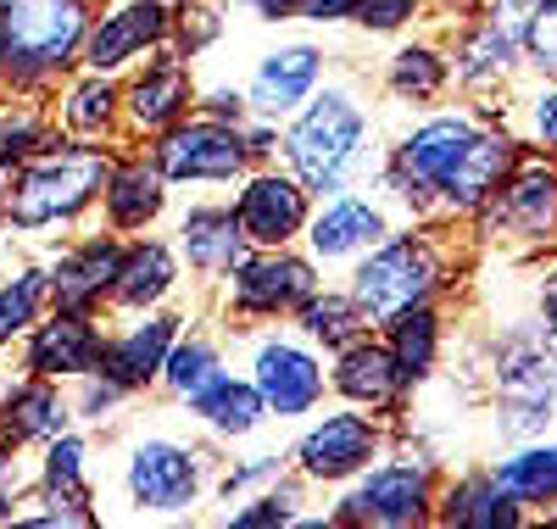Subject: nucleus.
Here are the masks:
<instances>
[{"label":"nucleus","instance_id":"1","mask_svg":"<svg viewBox=\"0 0 557 529\" xmlns=\"http://www.w3.org/2000/svg\"><path fill=\"white\" fill-rule=\"evenodd\" d=\"M524 139L507 128L502 101L424 107L407 112L401 128L385 139V162L374 189L401 218H435V223H474L485 201L513 173Z\"/></svg>","mask_w":557,"mask_h":529},{"label":"nucleus","instance_id":"2","mask_svg":"<svg viewBox=\"0 0 557 529\" xmlns=\"http://www.w3.org/2000/svg\"><path fill=\"white\" fill-rule=\"evenodd\" d=\"M218 446L201 435H184L173 423H128L112 441V452L96 463V491L107 518L128 524H184L212 507V479H218Z\"/></svg>","mask_w":557,"mask_h":529},{"label":"nucleus","instance_id":"3","mask_svg":"<svg viewBox=\"0 0 557 529\" xmlns=\"http://www.w3.org/2000/svg\"><path fill=\"white\" fill-rule=\"evenodd\" d=\"M385 112L374 101V78L362 73H330L307 107L278 123V162H285L312 196H341V189L374 184L385 162Z\"/></svg>","mask_w":557,"mask_h":529},{"label":"nucleus","instance_id":"4","mask_svg":"<svg viewBox=\"0 0 557 529\" xmlns=\"http://www.w3.org/2000/svg\"><path fill=\"white\" fill-rule=\"evenodd\" d=\"M112 151L117 146H101V139L51 134L28 162L12 168L7 201H0V223L12 229V239L23 251L45 257V246H57L73 229L96 223Z\"/></svg>","mask_w":557,"mask_h":529},{"label":"nucleus","instance_id":"5","mask_svg":"<svg viewBox=\"0 0 557 529\" xmlns=\"http://www.w3.org/2000/svg\"><path fill=\"white\" fill-rule=\"evenodd\" d=\"M469 246H474L469 223L401 218L380 246L368 257H357L341 279L351 284V296L362 302V312L380 329L407 307L446 302L462 284V273H469Z\"/></svg>","mask_w":557,"mask_h":529},{"label":"nucleus","instance_id":"6","mask_svg":"<svg viewBox=\"0 0 557 529\" xmlns=\"http://www.w3.org/2000/svg\"><path fill=\"white\" fill-rule=\"evenodd\" d=\"M474 379L485 384L502 446L546 435V423L557 418V341L535 323V312L496 323V334L480 346Z\"/></svg>","mask_w":557,"mask_h":529},{"label":"nucleus","instance_id":"7","mask_svg":"<svg viewBox=\"0 0 557 529\" xmlns=\"http://www.w3.org/2000/svg\"><path fill=\"white\" fill-rule=\"evenodd\" d=\"M89 0H0V95H39L84 67Z\"/></svg>","mask_w":557,"mask_h":529},{"label":"nucleus","instance_id":"8","mask_svg":"<svg viewBox=\"0 0 557 529\" xmlns=\"http://www.w3.org/2000/svg\"><path fill=\"white\" fill-rule=\"evenodd\" d=\"M441 457L424 441H407V418L396 423V441L380 463H368L351 485L335 491L323 507L335 529H430L435 524V491H441Z\"/></svg>","mask_w":557,"mask_h":529},{"label":"nucleus","instance_id":"9","mask_svg":"<svg viewBox=\"0 0 557 529\" xmlns=\"http://www.w3.org/2000/svg\"><path fill=\"white\" fill-rule=\"evenodd\" d=\"M228 352H235L240 373L262 391L268 418L278 429H296L330 402V357H323L296 323H251L228 329Z\"/></svg>","mask_w":557,"mask_h":529},{"label":"nucleus","instance_id":"10","mask_svg":"<svg viewBox=\"0 0 557 529\" xmlns=\"http://www.w3.org/2000/svg\"><path fill=\"white\" fill-rule=\"evenodd\" d=\"M474 246L502 251L507 262H541L557 257V157L524 146L513 173L469 223Z\"/></svg>","mask_w":557,"mask_h":529},{"label":"nucleus","instance_id":"11","mask_svg":"<svg viewBox=\"0 0 557 529\" xmlns=\"http://www.w3.org/2000/svg\"><path fill=\"white\" fill-rule=\"evenodd\" d=\"M330 279L307 246H251L235 273L201 302L223 329H251V323H290L296 307Z\"/></svg>","mask_w":557,"mask_h":529},{"label":"nucleus","instance_id":"12","mask_svg":"<svg viewBox=\"0 0 557 529\" xmlns=\"http://www.w3.org/2000/svg\"><path fill=\"white\" fill-rule=\"evenodd\" d=\"M524 28H530V0H485L480 12L446 28L451 45V73L469 101H502L530 67H524Z\"/></svg>","mask_w":557,"mask_h":529},{"label":"nucleus","instance_id":"13","mask_svg":"<svg viewBox=\"0 0 557 529\" xmlns=\"http://www.w3.org/2000/svg\"><path fill=\"white\" fill-rule=\"evenodd\" d=\"M396 441V423L346 407V402H323L312 418L296 423V441H290V468L307 479L312 491H341L351 479L380 463Z\"/></svg>","mask_w":557,"mask_h":529},{"label":"nucleus","instance_id":"14","mask_svg":"<svg viewBox=\"0 0 557 529\" xmlns=\"http://www.w3.org/2000/svg\"><path fill=\"white\" fill-rule=\"evenodd\" d=\"M96 429H62L57 441L34 452V491L17 507V524H57V529H89L101 524V491H96Z\"/></svg>","mask_w":557,"mask_h":529},{"label":"nucleus","instance_id":"15","mask_svg":"<svg viewBox=\"0 0 557 529\" xmlns=\"http://www.w3.org/2000/svg\"><path fill=\"white\" fill-rule=\"evenodd\" d=\"M146 151L157 157V168L168 173V184L178 189V196H228L235 179L251 168L246 128L223 123V118H207V112L178 118L173 128L146 139Z\"/></svg>","mask_w":557,"mask_h":529},{"label":"nucleus","instance_id":"16","mask_svg":"<svg viewBox=\"0 0 557 529\" xmlns=\"http://www.w3.org/2000/svg\"><path fill=\"white\" fill-rule=\"evenodd\" d=\"M401 223V212L380 196L374 184H357V189H341V196H323L307 218V234L301 246L318 257V268L341 279L357 257H368L380 239Z\"/></svg>","mask_w":557,"mask_h":529},{"label":"nucleus","instance_id":"17","mask_svg":"<svg viewBox=\"0 0 557 529\" xmlns=\"http://www.w3.org/2000/svg\"><path fill=\"white\" fill-rule=\"evenodd\" d=\"M168 239H173L184 273H190V291L201 302L251 251V239H246L235 207H228V196H184V207L168 218Z\"/></svg>","mask_w":557,"mask_h":529},{"label":"nucleus","instance_id":"18","mask_svg":"<svg viewBox=\"0 0 557 529\" xmlns=\"http://www.w3.org/2000/svg\"><path fill=\"white\" fill-rule=\"evenodd\" d=\"M196 95H201V73L178 45L151 51L146 62L123 73V139H139V146L157 139L162 128L196 112Z\"/></svg>","mask_w":557,"mask_h":529},{"label":"nucleus","instance_id":"19","mask_svg":"<svg viewBox=\"0 0 557 529\" xmlns=\"http://www.w3.org/2000/svg\"><path fill=\"white\" fill-rule=\"evenodd\" d=\"M207 312V307H201ZM196 312L184 302H168V307H151V312H117L107 318V352H101V373L117 379L123 391L139 402V396H157V379H162V362L173 352V341L184 334Z\"/></svg>","mask_w":557,"mask_h":529},{"label":"nucleus","instance_id":"20","mask_svg":"<svg viewBox=\"0 0 557 529\" xmlns=\"http://www.w3.org/2000/svg\"><path fill=\"white\" fill-rule=\"evenodd\" d=\"M123 262V234L107 223H84L67 239L45 246V279H51V307L67 312H107L112 307V284Z\"/></svg>","mask_w":557,"mask_h":529},{"label":"nucleus","instance_id":"21","mask_svg":"<svg viewBox=\"0 0 557 529\" xmlns=\"http://www.w3.org/2000/svg\"><path fill=\"white\" fill-rule=\"evenodd\" d=\"M228 207H235V218H240L251 246H301L318 196L285 162H257V168H246L235 179Z\"/></svg>","mask_w":557,"mask_h":529},{"label":"nucleus","instance_id":"22","mask_svg":"<svg viewBox=\"0 0 557 529\" xmlns=\"http://www.w3.org/2000/svg\"><path fill=\"white\" fill-rule=\"evenodd\" d=\"M374 89L385 95V107H401V112L441 107L446 95L457 89L446 28H441V23H418V28L396 34L391 51H385L380 67H374Z\"/></svg>","mask_w":557,"mask_h":529},{"label":"nucleus","instance_id":"23","mask_svg":"<svg viewBox=\"0 0 557 529\" xmlns=\"http://www.w3.org/2000/svg\"><path fill=\"white\" fill-rule=\"evenodd\" d=\"M173 196L178 189L168 184V173L157 168V157L139 146V139H123L112 151V168H107V184H101V207H96V223H107L112 234H151V229H168L173 218Z\"/></svg>","mask_w":557,"mask_h":529},{"label":"nucleus","instance_id":"24","mask_svg":"<svg viewBox=\"0 0 557 529\" xmlns=\"http://www.w3.org/2000/svg\"><path fill=\"white\" fill-rule=\"evenodd\" d=\"M162 45H173V0H101L84 34V67L123 78Z\"/></svg>","mask_w":557,"mask_h":529},{"label":"nucleus","instance_id":"25","mask_svg":"<svg viewBox=\"0 0 557 529\" xmlns=\"http://www.w3.org/2000/svg\"><path fill=\"white\" fill-rule=\"evenodd\" d=\"M330 402L362 407V413H374L385 423L412 418V391H407V379H401L380 329H368L351 346L330 352Z\"/></svg>","mask_w":557,"mask_h":529},{"label":"nucleus","instance_id":"26","mask_svg":"<svg viewBox=\"0 0 557 529\" xmlns=\"http://www.w3.org/2000/svg\"><path fill=\"white\" fill-rule=\"evenodd\" d=\"M335 73V57L323 51V39H278L251 62L246 73V107L251 118H268V123H285L290 112L307 107V95Z\"/></svg>","mask_w":557,"mask_h":529},{"label":"nucleus","instance_id":"27","mask_svg":"<svg viewBox=\"0 0 557 529\" xmlns=\"http://www.w3.org/2000/svg\"><path fill=\"white\" fill-rule=\"evenodd\" d=\"M101 352H107V312L51 307L23 334L17 368L23 373H39V379H57V384H73V379L101 368Z\"/></svg>","mask_w":557,"mask_h":529},{"label":"nucleus","instance_id":"28","mask_svg":"<svg viewBox=\"0 0 557 529\" xmlns=\"http://www.w3.org/2000/svg\"><path fill=\"white\" fill-rule=\"evenodd\" d=\"M184 284H190V273H184L168 229L128 234V239H123V262H117V284H112L107 318H117V312H151V307L184 302Z\"/></svg>","mask_w":557,"mask_h":529},{"label":"nucleus","instance_id":"29","mask_svg":"<svg viewBox=\"0 0 557 529\" xmlns=\"http://www.w3.org/2000/svg\"><path fill=\"white\" fill-rule=\"evenodd\" d=\"M178 418L190 423V429H201V435L212 441V446H251L262 429L273 423L268 418V402H262V391L240 373V368H223L207 391H196L190 402L178 407Z\"/></svg>","mask_w":557,"mask_h":529},{"label":"nucleus","instance_id":"30","mask_svg":"<svg viewBox=\"0 0 557 529\" xmlns=\"http://www.w3.org/2000/svg\"><path fill=\"white\" fill-rule=\"evenodd\" d=\"M62 429H73V402L67 384L23 373L17 362L0 368V435L23 452H39L45 441H57Z\"/></svg>","mask_w":557,"mask_h":529},{"label":"nucleus","instance_id":"31","mask_svg":"<svg viewBox=\"0 0 557 529\" xmlns=\"http://www.w3.org/2000/svg\"><path fill=\"white\" fill-rule=\"evenodd\" d=\"M51 118H57V134L123 146V78L96 73V67H73L51 89Z\"/></svg>","mask_w":557,"mask_h":529},{"label":"nucleus","instance_id":"32","mask_svg":"<svg viewBox=\"0 0 557 529\" xmlns=\"http://www.w3.org/2000/svg\"><path fill=\"white\" fill-rule=\"evenodd\" d=\"M435 524L441 529H524L530 513L502 491V479L485 468H457L441 473V491H435Z\"/></svg>","mask_w":557,"mask_h":529},{"label":"nucleus","instance_id":"33","mask_svg":"<svg viewBox=\"0 0 557 529\" xmlns=\"http://www.w3.org/2000/svg\"><path fill=\"white\" fill-rule=\"evenodd\" d=\"M235 368V352H228V329L212 318V312H196L190 323H184V334L173 341L168 362H162V379H157V396L168 407H184L196 391H207V384Z\"/></svg>","mask_w":557,"mask_h":529},{"label":"nucleus","instance_id":"34","mask_svg":"<svg viewBox=\"0 0 557 529\" xmlns=\"http://www.w3.org/2000/svg\"><path fill=\"white\" fill-rule=\"evenodd\" d=\"M385 346L407 379V391H430L441 362H446V341H451V318H446V302H424V307H407L396 312L391 323H380Z\"/></svg>","mask_w":557,"mask_h":529},{"label":"nucleus","instance_id":"35","mask_svg":"<svg viewBox=\"0 0 557 529\" xmlns=\"http://www.w3.org/2000/svg\"><path fill=\"white\" fill-rule=\"evenodd\" d=\"M491 473L502 479V491L513 496L530 524L557 502V441L546 435H530V441H513V446H502V457L491 463Z\"/></svg>","mask_w":557,"mask_h":529},{"label":"nucleus","instance_id":"36","mask_svg":"<svg viewBox=\"0 0 557 529\" xmlns=\"http://www.w3.org/2000/svg\"><path fill=\"white\" fill-rule=\"evenodd\" d=\"M290 323L307 334V341H312L323 357L341 352V346H351L357 334L374 329V318L362 312V302L351 296V284H346V279H323L318 291L296 307V318H290Z\"/></svg>","mask_w":557,"mask_h":529},{"label":"nucleus","instance_id":"37","mask_svg":"<svg viewBox=\"0 0 557 529\" xmlns=\"http://www.w3.org/2000/svg\"><path fill=\"white\" fill-rule=\"evenodd\" d=\"M51 312V279H45V257L28 251L0 273V357L23 346V334Z\"/></svg>","mask_w":557,"mask_h":529},{"label":"nucleus","instance_id":"38","mask_svg":"<svg viewBox=\"0 0 557 529\" xmlns=\"http://www.w3.org/2000/svg\"><path fill=\"white\" fill-rule=\"evenodd\" d=\"M307 513H312V485L290 468L285 479H273L268 491L212 513V524H223V529H301Z\"/></svg>","mask_w":557,"mask_h":529},{"label":"nucleus","instance_id":"39","mask_svg":"<svg viewBox=\"0 0 557 529\" xmlns=\"http://www.w3.org/2000/svg\"><path fill=\"white\" fill-rule=\"evenodd\" d=\"M502 118L524 146L535 151H557V78H535L524 73L513 89L502 95Z\"/></svg>","mask_w":557,"mask_h":529},{"label":"nucleus","instance_id":"40","mask_svg":"<svg viewBox=\"0 0 557 529\" xmlns=\"http://www.w3.org/2000/svg\"><path fill=\"white\" fill-rule=\"evenodd\" d=\"M290 473V446H251L240 457H223L218 463V479H212V513L235 507L257 491H268L273 479Z\"/></svg>","mask_w":557,"mask_h":529},{"label":"nucleus","instance_id":"41","mask_svg":"<svg viewBox=\"0 0 557 529\" xmlns=\"http://www.w3.org/2000/svg\"><path fill=\"white\" fill-rule=\"evenodd\" d=\"M51 134H57L51 101H39V95H0V162L7 168L28 162Z\"/></svg>","mask_w":557,"mask_h":529},{"label":"nucleus","instance_id":"42","mask_svg":"<svg viewBox=\"0 0 557 529\" xmlns=\"http://www.w3.org/2000/svg\"><path fill=\"white\" fill-rule=\"evenodd\" d=\"M228 12L223 0H173V45L190 62H201L212 45H223V34H228Z\"/></svg>","mask_w":557,"mask_h":529},{"label":"nucleus","instance_id":"43","mask_svg":"<svg viewBox=\"0 0 557 529\" xmlns=\"http://www.w3.org/2000/svg\"><path fill=\"white\" fill-rule=\"evenodd\" d=\"M67 402H73V423H84V429H101V435H107V429H117V418L128 413V391H123V384L117 379H107L101 368L96 373H84V379H73L67 384Z\"/></svg>","mask_w":557,"mask_h":529},{"label":"nucleus","instance_id":"44","mask_svg":"<svg viewBox=\"0 0 557 529\" xmlns=\"http://www.w3.org/2000/svg\"><path fill=\"white\" fill-rule=\"evenodd\" d=\"M418 23H430V0H362L351 28L368 39H396Z\"/></svg>","mask_w":557,"mask_h":529},{"label":"nucleus","instance_id":"45","mask_svg":"<svg viewBox=\"0 0 557 529\" xmlns=\"http://www.w3.org/2000/svg\"><path fill=\"white\" fill-rule=\"evenodd\" d=\"M524 67H530L535 78H557V0H530Z\"/></svg>","mask_w":557,"mask_h":529},{"label":"nucleus","instance_id":"46","mask_svg":"<svg viewBox=\"0 0 557 529\" xmlns=\"http://www.w3.org/2000/svg\"><path fill=\"white\" fill-rule=\"evenodd\" d=\"M196 112L223 118V123H246V118H251L240 84H207V78H201V95H196Z\"/></svg>","mask_w":557,"mask_h":529},{"label":"nucleus","instance_id":"47","mask_svg":"<svg viewBox=\"0 0 557 529\" xmlns=\"http://www.w3.org/2000/svg\"><path fill=\"white\" fill-rule=\"evenodd\" d=\"M530 312L535 323L557 341V257H541L535 262V284H530Z\"/></svg>","mask_w":557,"mask_h":529},{"label":"nucleus","instance_id":"48","mask_svg":"<svg viewBox=\"0 0 557 529\" xmlns=\"http://www.w3.org/2000/svg\"><path fill=\"white\" fill-rule=\"evenodd\" d=\"M357 7L362 0H301V17L296 23H307V28H351L357 23Z\"/></svg>","mask_w":557,"mask_h":529},{"label":"nucleus","instance_id":"49","mask_svg":"<svg viewBox=\"0 0 557 529\" xmlns=\"http://www.w3.org/2000/svg\"><path fill=\"white\" fill-rule=\"evenodd\" d=\"M240 128H246L251 168H257V162H278V123H268V118H246Z\"/></svg>","mask_w":557,"mask_h":529},{"label":"nucleus","instance_id":"50","mask_svg":"<svg viewBox=\"0 0 557 529\" xmlns=\"http://www.w3.org/2000/svg\"><path fill=\"white\" fill-rule=\"evenodd\" d=\"M246 12H251L257 23H273V28H278V23H296V17H301V0H251Z\"/></svg>","mask_w":557,"mask_h":529},{"label":"nucleus","instance_id":"51","mask_svg":"<svg viewBox=\"0 0 557 529\" xmlns=\"http://www.w3.org/2000/svg\"><path fill=\"white\" fill-rule=\"evenodd\" d=\"M485 0H430V23H441V28H451V23H462L469 12H480Z\"/></svg>","mask_w":557,"mask_h":529},{"label":"nucleus","instance_id":"52","mask_svg":"<svg viewBox=\"0 0 557 529\" xmlns=\"http://www.w3.org/2000/svg\"><path fill=\"white\" fill-rule=\"evenodd\" d=\"M535 524H546V529H557V502H552V507H546V513H541Z\"/></svg>","mask_w":557,"mask_h":529},{"label":"nucleus","instance_id":"53","mask_svg":"<svg viewBox=\"0 0 557 529\" xmlns=\"http://www.w3.org/2000/svg\"><path fill=\"white\" fill-rule=\"evenodd\" d=\"M7 184H12V168H7V162H0V201H7Z\"/></svg>","mask_w":557,"mask_h":529},{"label":"nucleus","instance_id":"54","mask_svg":"<svg viewBox=\"0 0 557 529\" xmlns=\"http://www.w3.org/2000/svg\"><path fill=\"white\" fill-rule=\"evenodd\" d=\"M89 7H101V0H89Z\"/></svg>","mask_w":557,"mask_h":529},{"label":"nucleus","instance_id":"55","mask_svg":"<svg viewBox=\"0 0 557 529\" xmlns=\"http://www.w3.org/2000/svg\"><path fill=\"white\" fill-rule=\"evenodd\" d=\"M552 157H557V151H552Z\"/></svg>","mask_w":557,"mask_h":529}]
</instances>
